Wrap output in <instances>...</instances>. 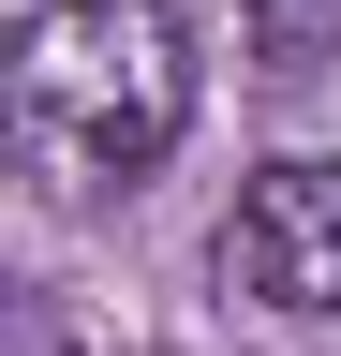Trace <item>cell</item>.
Here are the masks:
<instances>
[{
  "label": "cell",
  "instance_id": "obj_1",
  "mask_svg": "<svg viewBox=\"0 0 341 356\" xmlns=\"http://www.w3.org/2000/svg\"><path fill=\"white\" fill-rule=\"evenodd\" d=\"M15 119L74 178H134L193 134V30L163 0H45L15 30Z\"/></svg>",
  "mask_w": 341,
  "mask_h": 356
},
{
  "label": "cell",
  "instance_id": "obj_2",
  "mask_svg": "<svg viewBox=\"0 0 341 356\" xmlns=\"http://www.w3.org/2000/svg\"><path fill=\"white\" fill-rule=\"evenodd\" d=\"M223 282L252 312H297V327H326L341 312V163H252L238 208H223Z\"/></svg>",
  "mask_w": 341,
  "mask_h": 356
},
{
  "label": "cell",
  "instance_id": "obj_3",
  "mask_svg": "<svg viewBox=\"0 0 341 356\" xmlns=\"http://www.w3.org/2000/svg\"><path fill=\"white\" fill-rule=\"evenodd\" d=\"M326 30H341V0H252V44H267V60H312Z\"/></svg>",
  "mask_w": 341,
  "mask_h": 356
}]
</instances>
